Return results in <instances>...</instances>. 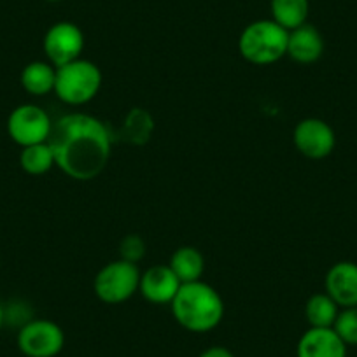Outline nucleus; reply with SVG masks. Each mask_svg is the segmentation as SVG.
Instances as JSON below:
<instances>
[{"mask_svg": "<svg viewBox=\"0 0 357 357\" xmlns=\"http://www.w3.org/2000/svg\"><path fill=\"white\" fill-rule=\"evenodd\" d=\"M54 165L77 181L95 178L111 158V133L100 119L72 112L53 123L47 139Z\"/></svg>", "mask_w": 357, "mask_h": 357, "instance_id": "obj_1", "label": "nucleus"}, {"mask_svg": "<svg viewBox=\"0 0 357 357\" xmlns=\"http://www.w3.org/2000/svg\"><path fill=\"white\" fill-rule=\"evenodd\" d=\"M175 321L191 333H208L221 324L225 317V301L208 284H183L170 303Z\"/></svg>", "mask_w": 357, "mask_h": 357, "instance_id": "obj_2", "label": "nucleus"}, {"mask_svg": "<svg viewBox=\"0 0 357 357\" xmlns=\"http://www.w3.org/2000/svg\"><path fill=\"white\" fill-rule=\"evenodd\" d=\"M289 32L273 20H257L240 33V54L249 63L270 65L287 54Z\"/></svg>", "mask_w": 357, "mask_h": 357, "instance_id": "obj_3", "label": "nucleus"}, {"mask_svg": "<svg viewBox=\"0 0 357 357\" xmlns=\"http://www.w3.org/2000/svg\"><path fill=\"white\" fill-rule=\"evenodd\" d=\"M102 86V72L93 61L79 60L56 67L54 93L68 105L88 104L97 97Z\"/></svg>", "mask_w": 357, "mask_h": 357, "instance_id": "obj_4", "label": "nucleus"}, {"mask_svg": "<svg viewBox=\"0 0 357 357\" xmlns=\"http://www.w3.org/2000/svg\"><path fill=\"white\" fill-rule=\"evenodd\" d=\"M140 270L126 259L105 264L95 277V294L107 305H118L130 300L139 291Z\"/></svg>", "mask_w": 357, "mask_h": 357, "instance_id": "obj_5", "label": "nucleus"}, {"mask_svg": "<svg viewBox=\"0 0 357 357\" xmlns=\"http://www.w3.org/2000/svg\"><path fill=\"white\" fill-rule=\"evenodd\" d=\"M65 347V333L56 322L32 319L20 328L18 349L26 357H56Z\"/></svg>", "mask_w": 357, "mask_h": 357, "instance_id": "obj_6", "label": "nucleus"}, {"mask_svg": "<svg viewBox=\"0 0 357 357\" xmlns=\"http://www.w3.org/2000/svg\"><path fill=\"white\" fill-rule=\"evenodd\" d=\"M51 130H53V121H51L50 114L44 109H40L39 105H18L9 114V137L22 147L47 142Z\"/></svg>", "mask_w": 357, "mask_h": 357, "instance_id": "obj_7", "label": "nucleus"}, {"mask_svg": "<svg viewBox=\"0 0 357 357\" xmlns=\"http://www.w3.org/2000/svg\"><path fill=\"white\" fill-rule=\"evenodd\" d=\"M84 33L70 22L54 23L44 36V53L54 67H61L81 58Z\"/></svg>", "mask_w": 357, "mask_h": 357, "instance_id": "obj_8", "label": "nucleus"}, {"mask_svg": "<svg viewBox=\"0 0 357 357\" xmlns=\"http://www.w3.org/2000/svg\"><path fill=\"white\" fill-rule=\"evenodd\" d=\"M294 146L310 160H322L335 149L336 137L331 126L319 118H307L294 128Z\"/></svg>", "mask_w": 357, "mask_h": 357, "instance_id": "obj_9", "label": "nucleus"}, {"mask_svg": "<svg viewBox=\"0 0 357 357\" xmlns=\"http://www.w3.org/2000/svg\"><path fill=\"white\" fill-rule=\"evenodd\" d=\"M181 286L183 284L177 279V275L172 272L170 266L156 264V266H151L149 270H146L140 275L139 291L151 303L165 305L174 301Z\"/></svg>", "mask_w": 357, "mask_h": 357, "instance_id": "obj_10", "label": "nucleus"}, {"mask_svg": "<svg viewBox=\"0 0 357 357\" xmlns=\"http://www.w3.org/2000/svg\"><path fill=\"white\" fill-rule=\"evenodd\" d=\"M326 293L340 308L357 307V264L340 261L329 268L326 275Z\"/></svg>", "mask_w": 357, "mask_h": 357, "instance_id": "obj_11", "label": "nucleus"}, {"mask_svg": "<svg viewBox=\"0 0 357 357\" xmlns=\"http://www.w3.org/2000/svg\"><path fill=\"white\" fill-rule=\"evenodd\" d=\"M296 357H347V345L333 328H308L298 342Z\"/></svg>", "mask_w": 357, "mask_h": 357, "instance_id": "obj_12", "label": "nucleus"}, {"mask_svg": "<svg viewBox=\"0 0 357 357\" xmlns=\"http://www.w3.org/2000/svg\"><path fill=\"white\" fill-rule=\"evenodd\" d=\"M324 53V39L314 25L298 26L291 30L287 39V54L298 63H314Z\"/></svg>", "mask_w": 357, "mask_h": 357, "instance_id": "obj_13", "label": "nucleus"}, {"mask_svg": "<svg viewBox=\"0 0 357 357\" xmlns=\"http://www.w3.org/2000/svg\"><path fill=\"white\" fill-rule=\"evenodd\" d=\"M168 266L177 275L181 284H190L202 279L205 270V259L200 250L195 249V247H178L172 254Z\"/></svg>", "mask_w": 357, "mask_h": 357, "instance_id": "obj_14", "label": "nucleus"}, {"mask_svg": "<svg viewBox=\"0 0 357 357\" xmlns=\"http://www.w3.org/2000/svg\"><path fill=\"white\" fill-rule=\"evenodd\" d=\"M56 82V67L50 61H30L22 72V86L25 91L36 97L54 91Z\"/></svg>", "mask_w": 357, "mask_h": 357, "instance_id": "obj_15", "label": "nucleus"}, {"mask_svg": "<svg viewBox=\"0 0 357 357\" xmlns=\"http://www.w3.org/2000/svg\"><path fill=\"white\" fill-rule=\"evenodd\" d=\"M272 20L287 32L305 25L310 13L308 0H270Z\"/></svg>", "mask_w": 357, "mask_h": 357, "instance_id": "obj_16", "label": "nucleus"}, {"mask_svg": "<svg viewBox=\"0 0 357 357\" xmlns=\"http://www.w3.org/2000/svg\"><path fill=\"white\" fill-rule=\"evenodd\" d=\"M340 307L328 293H319L308 298L305 305V317L310 328H333Z\"/></svg>", "mask_w": 357, "mask_h": 357, "instance_id": "obj_17", "label": "nucleus"}, {"mask_svg": "<svg viewBox=\"0 0 357 357\" xmlns=\"http://www.w3.org/2000/svg\"><path fill=\"white\" fill-rule=\"evenodd\" d=\"M20 165L30 175H43L54 167V156L50 144H33L23 147L20 154Z\"/></svg>", "mask_w": 357, "mask_h": 357, "instance_id": "obj_18", "label": "nucleus"}, {"mask_svg": "<svg viewBox=\"0 0 357 357\" xmlns=\"http://www.w3.org/2000/svg\"><path fill=\"white\" fill-rule=\"evenodd\" d=\"M333 329L343 340L347 347H357V307L342 308L336 317Z\"/></svg>", "mask_w": 357, "mask_h": 357, "instance_id": "obj_19", "label": "nucleus"}, {"mask_svg": "<svg viewBox=\"0 0 357 357\" xmlns=\"http://www.w3.org/2000/svg\"><path fill=\"white\" fill-rule=\"evenodd\" d=\"M126 128L130 132V139L133 142H144V140L149 139V132L153 130V119L142 111H133L130 114L128 123H126Z\"/></svg>", "mask_w": 357, "mask_h": 357, "instance_id": "obj_20", "label": "nucleus"}, {"mask_svg": "<svg viewBox=\"0 0 357 357\" xmlns=\"http://www.w3.org/2000/svg\"><path fill=\"white\" fill-rule=\"evenodd\" d=\"M144 252H146V245H144L140 236L130 235L121 242L123 259L130 261V263H137V261L142 259Z\"/></svg>", "mask_w": 357, "mask_h": 357, "instance_id": "obj_21", "label": "nucleus"}, {"mask_svg": "<svg viewBox=\"0 0 357 357\" xmlns=\"http://www.w3.org/2000/svg\"><path fill=\"white\" fill-rule=\"evenodd\" d=\"M198 357H235V354H233L229 349H226V347L214 345L205 349Z\"/></svg>", "mask_w": 357, "mask_h": 357, "instance_id": "obj_22", "label": "nucleus"}, {"mask_svg": "<svg viewBox=\"0 0 357 357\" xmlns=\"http://www.w3.org/2000/svg\"><path fill=\"white\" fill-rule=\"evenodd\" d=\"M4 322H6V310L4 307H2V303H0V329H2Z\"/></svg>", "mask_w": 357, "mask_h": 357, "instance_id": "obj_23", "label": "nucleus"}, {"mask_svg": "<svg viewBox=\"0 0 357 357\" xmlns=\"http://www.w3.org/2000/svg\"><path fill=\"white\" fill-rule=\"evenodd\" d=\"M46 2H61V0H46Z\"/></svg>", "mask_w": 357, "mask_h": 357, "instance_id": "obj_24", "label": "nucleus"}]
</instances>
